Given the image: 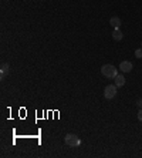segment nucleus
<instances>
[{"instance_id":"obj_2","label":"nucleus","mask_w":142,"mask_h":158,"mask_svg":"<svg viewBox=\"0 0 142 158\" xmlns=\"http://www.w3.org/2000/svg\"><path fill=\"white\" fill-rule=\"evenodd\" d=\"M64 143H66V145H68V147H78L81 144V140L80 137L77 135V134H73V132H68V134H66V137H64Z\"/></svg>"},{"instance_id":"obj_3","label":"nucleus","mask_w":142,"mask_h":158,"mask_svg":"<svg viewBox=\"0 0 142 158\" xmlns=\"http://www.w3.org/2000/svg\"><path fill=\"white\" fill-rule=\"evenodd\" d=\"M117 85L115 84H109L107 85L105 88H104V97H105L107 100H112L115 98V96H117Z\"/></svg>"},{"instance_id":"obj_12","label":"nucleus","mask_w":142,"mask_h":158,"mask_svg":"<svg viewBox=\"0 0 142 158\" xmlns=\"http://www.w3.org/2000/svg\"><path fill=\"white\" fill-rule=\"evenodd\" d=\"M141 46H142V43H141Z\"/></svg>"},{"instance_id":"obj_7","label":"nucleus","mask_w":142,"mask_h":158,"mask_svg":"<svg viewBox=\"0 0 142 158\" xmlns=\"http://www.w3.org/2000/svg\"><path fill=\"white\" fill-rule=\"evenodd\" d=\"M124 84H125V77L122 74H118L117 77H115V85L117 87H122Z\"/></svg>"},{"instance_id":"obj_10","label":"nucleus","mask_w":142,"mask_h":158,"mask_svg":"<svg viewBox=\"0 0 142 158\" xmlns=\"http://www.w3.org/2000/svg\"><path fill=\"white\" fill-rule=\"evenodd\" d=\"M136 117H138L139 121H142V108H139V111H138V114H136Z\"/></svg>"},{"instance_id":"obj_1","label":"nucleus","mask_w":142,"mask_h":158,"mask_svg":"<svg viewBox=\"0 0 142 158\" xmlns=\"http://www.w3.org/2000/svg\"><path fill=\"white\" fill-rule=\"evenodd\" d=\"M101 74L107 78H115L118 76V70L117 67L112 66V64H104L101 67Z\"/></svg>"},{"instance_id":"obj_5","label":"nucleus","mask_w":142,"mask_h":158,"mask_svg":"<svg viewBox=\"0 0 142 158\" xmlns=\"http://www.w3.org/2000/svg\"><path fill=\"white\" fill-rule=\"evenodd\" d=\"M109 24H111V27H114V29H120L122 22H121V19L118 17V16H114V17L109 19Z\"/></svg>"},{"instance_id":"obj_4","label":"nucleus","mask_w":142,"mask_h":158,"mask_svg":"<svg viewBox=\"0 0 142 158\" xmlns=\"http://www.w3.org/2000/svg\"><path fill=\"white\" fill-rule=\"evenodd\" d=\"M120 70L122 71V73H129V71L132 70V63L128 61V60H124V61H121Z\"/></svg>"},{"instance_id":"obj_6","label":"nucleus","mask_w":142,"mask_h":158,"mask_svg":"<svg viewBox=\"0 0 142 158\" xmlns=\"http://www.w3.org/2000/svg\"><path fill=\"white\" fill-rule=\"evenodd\" d=\"M112 39L115 41H121L122 39H124V34H122V31H121L120 29H114L112 31Z\"/></svg>"},{"instance_id":"obj_8","label":"nucleus","mask_w":142,"mask_h":158,"mask_svg":"<svg viewBox=\"0 0 142 158\" xmlns=\"http://www.w3.org/2000/svg\"><path fill=\"white\" fill-rule=\"evenodd\" d=\"M2 78L4 77V76H6V73H9V71H10V66H9L7 63H3V64H2Z\"/></svg>"},{"instance_id":"obj_9","label":"nucleus","mask_w":142,"mask_h":158,"mask_svg":"<svg viewBox=\"0 0 142 158\" xmlns=\"http://www.w3.org/2000/svg\"><path fill=\"white\" fill-rule=\"evenodd\" d=\"M135 57H136V59H142V47L135 50Z\"/></svg>"},{"instance_id":"obj_11","label":"nucleus","mask_w":142,"mask_h":158,"mask_svg":"<svg viewBox=\"0 0 142 158\" xmlns=\"http://www.w3.org/2000/svg\"><path fill=\"white\" fill-rule=\"evenodd\" d=\"M136 106H138L139 108H142V98H138V100H136Z\"/></svg>"}]
</instances>
